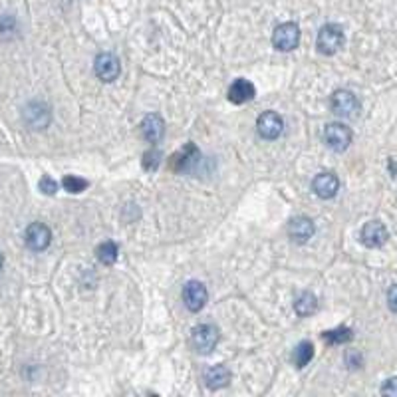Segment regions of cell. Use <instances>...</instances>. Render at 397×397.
Masks as SVG:
<instances>
[{"label": "cell", "instance_id": "cell-6", "mask_svg": "<svg viewBox=\"0 0 397 397\" xmlns=\"http://www.w3.org/2000/svg\"><path fill=\"white\" fill-rule=\"evenodd\" d=\"M24 239H26V246H28L30 250L40 253V250H46V248L50 246V242H52V230L44 225V223H32V225L26 228Z\"/></svg>", "mask_w": 397, "mask_h": 397}, {"label": "cell", "instance_id": "cell-16", "mask_svg": "<svg viewBox=\"0 0 397 397\" xmlns=\"http://www.w3.org/2000/svg\"><path fill=\"white\" fill-rule=\"evenodd\" d=\"M255 94H257L255 86L248 80H242L241 78V80L233 82V86L228 87V102H233V104L237 105L246 104V102H250L255 98Z\"/></svg>", "mask_w": 397, "mask_h": 397}, {"label": "cell", "instance_id": "cell-2", "mask_svg": "<svg viewBox=\"0 0 397 397\" xmlns=\"http://www.w3.org/2000/svg\"><path fill=\"white\" fill-rule=\"evenodd\" d=\"M330 107H332V111L336 116H340L344 120H352V118H356L360 114V102L350 89L334 92V96L330 100Z\"/></svg>", "mask_w": 397, "mask_h": 397}, {"label": "cell", "instance_id": "cell-1", "mask_svg": "<svg viewBox=\"0 0 397 397\" xmlns=\"http://www.w3.org/2000/svg\"><path fill=\"white\" fill-rule=\"evenodd\" d=\"M345 38L344 30L338 24H326L322 26V30L318 32V40H316V48L318 52L324 56H334L340 52V48L344 46Z\"/></svg>", "mask_w": 397, "mask_h": 397}, {"label": "cell", "instance_id": "cell-26", "mask_svg": "<svg viewBox=\"0 0 397 397\" xmlns=\"http://www.w3.org/2000/svg\"><path fill=\"white\" fill-rule=\"evenodd\" d=\"M387 306H389V310L397 314V284H394L387 292Z\"/></svg>", "mask_w": 397, "mask_h": 397}, {"label": "cell", "instance_id": "cell-4", "mask_svg": "<svg viewBox=\"0 0 397 397\" xmlns=\"http://www.w3.org/2000/svg\"><path fill=\"white\" fill-rule=\"evenodd\" d=\"M298 42H300V28L294 22L280 24L272 34V44L280 52H292Z\"/></svg>", "mask_w": 397, "mask_h": 397}, {"label": "cell", "instance_id": "cell-5", "mask_svg": "<svg viewBox=\"0 0 397 397\" xmlns=\"http://www.w3.org/2000/svg\"><path fill=\"white\" fill-rule=\"evenodd\" d=\"M324 141L330 149L342 153L352 143V129L345 127L344 123H330L324 129Z\"/></svg>", "mask_w": 397, "mask_h": 397}, {"label": "cell", "instance_id": "cell-12", "mask_svg": "<svg viewBox=\"0 0 397 397\" xmlns=\"http://www.w3.org/2000/svg\"><path fill=\"white\" fill-rule=\"evenodd\" d=\"M24 120L32 129H44L52 120L50 107L46 104H40V102H32L24 109Z\"/></svg>", "mask_w": 397, "mask_h": 397}, {"label": "cell", "instance_id": "cell-7", "mask_svg": "<svg viewBox=\"0 0 397 397\" xmlns=\"http://www.w3.org/2000/svg\"><path fill=\"white\" fill-rule=\"evenodd\" d=\"M219 344V330L211 324H201L193 330V345L201 354H211Z\"/></svg>", "mask_w": 397, "mask_h": 397}, {"label": "cell", "instance_id": "cell-9", "mask_svg": "<svg viewBox=\"0 0 397 397\" xmlns=\"http://www.w3.org/2000/svg\"><path fill=\"white\" fill-rule=\"evenodd\" d=\"M94 68H96V74H98V78H100L102 82H114V80H118V76H120L121 72L118 56L109 52L100 54V56L96 58V62H94Z\"/></svg>", "mask_w": 397, "mask_h": 397}, {"label": "cell", "instance_id": "cell-23", "mask_svg": "<svg viewBox=\"0 0 397 397\" xmlns=\"http://www.w3.org/2000/svg\"><path fill=\"white\" fill-rule=\"evenodd\" d=\"M161 159H163V153H161L159 149H149V151L143 155V167H145V171H155L157 167H159V163H161Z\"/></svg>", "mask_w": 397, "mask_h": 397}, {"label": "cell", "instance_id": "cell-21", "mask_svg": "<svg viewBox=\"0 0 397 397\" xmlns=\"http://www.w3.org/2000/svg\"><path fill=\"white\" fill-rule=\"evenodd\" d=\"M354 338V332L350 328H336V330H330V332H326L324 334V340L328 342V344H334V345H338V344H345V342H350Z\"/></svg>", "mask_w": 397, "mask_h": 397}, {"label": "cell", "instance_id": "cell-18", "mask_svg": "<svg viewBox=\"0 0 397 397\" xmlns=\"http://www.w3.org/2000/svg\"><path fill=\"white\" fill-rule=\"evenodd\" d=\"M294 310L298 316H312L314 312L318 310V300L312 292H302L296 302H294Z\"/></svg>", "mask_w": 397, "mask_h": 397}, {"label": "cell", "instance_id": "cell-24", "mask_svg": "<svg viewBox=\"0 0 397 397\" xmlns=\"http://www.w3.org/2000/svg\"><path fill=\"white\" fill-rule=\"evenodd\" d=\"M38 185H40V191H42L44 195H54V193L58 191V183L54 181L50 175H44Z\"/></svg>", "mask_w": 397, "mask_h": 397}, {"label": "cell", "instance_id": "cell-15", "mask_svg": "<svg viewBox=\"0 0 397 397\" xmlns=\"http://www.w3.org/2000/svg\"><path fill=\"white\" fill-rule=\"evenodd\" d=\"M141 136L147 139L149 143H157L165 136V121L161 120V116L151 114L145 120L141 121Z\"/></svg>", "mask_w": 397, "mask_h": 397}, {"label": "cell", "instance_id": "cell-13", "mask_svg": "<svg viewBox=\"0 0 397 397\" xmlns=\"http://www.w3.org/2000/svg\"><path fill=\"white\" fill-rule=\"evenodd\" d=\"M312 189L320 199H332L340 191V179L334 173H320L312 181Z\"/></svg>", "mask_w": 397, "mask_h": 397}, {"label": "cell", "instance_id": "cell-14", "mask_svg": "<svg viewBox=\"0 0 397 397\" xmlns=\"http://www.w3.org/2000/svg\"><path fill=\"white\" fill-rule=\"evenodd\" d=\"M314 230H316V226L308 217H296L288 223V237L298 244H304V242L310 241Z\"/></svg>", "mask_w": 397, "mask_h": 397}, {"label": "cell", "instance_id": "cell-27", "mask_svg": "<svg viewBox=\"0 0 397 397\" xmlns=\"http://www.w3.org/2000/svg\"><path fill=\"white\" fill-rule=\"evenodd\" d=\"M2 266H4V257H2V253H0V270H2Z\"/></svg>", "mask_w": 397, "mask_h": 397}, {"label": "cell", "instance_id": "cell-22", "mask_svg": "<svg viewBox=\"0 0 397 397\" xmlns=\"http://www.w3.org/2000/svg\"><path fill=\"white\" fill-rule=\"evenodd\" d=\"M62 187L68 193H82V191L87 189V181L82 177H76V175H66L62 181Z\"/></svg>", "mask_w": 397, "mask_h": 397}, {"label": "cell", "instance_id": "cell-11", "mask_svg": "<svg viewBox=\"0 0 397 397\" xmlns=\"http://www.w3.org/2000/svg\"><path fill=\"white\" fill-rule=\"evenodd\" d=\"M360 239H362L363 244L369 246V248H380V246H383V244L387 242L389 233H387V226L383 225V223L372 221V223L363 225Z\"/></svg>", "mask_w": 397, "mask_h": 397}, {"label": "cell", "instance_id": "cell-19", "mask_svg": "<svg viewBox=\"0 0 397 397\" xmlns=\"http://www.w3.org/2000/svg\"><path fill=\"white\" fill-rule=\"evenodd\" d=\"M312 358H314V345H312V342H300V344L296 345V350H294L292 354V363L298 369L306 367Z\"/></svg>", "mask_w": 397, "mask_h": 397}, {"label": "cell", "instance_id": "cell-3", "mask_svg": "<svg viewBox=\"0 0 397 397\" xmlns=\"http://www.w3.org/2000/svg\"><path fill=\"white\" fill-rule=\"evenodd\" d=\"M201 163V151L195 143H187L181 151L173 153L169 159V167L175 173H191Z\"/></svg>", "mask_w": 397, "mask_h": 397}, {"label": "cell", "instance_id": "cell-25", "mask_svg": "<svg viewBox=\"0 0 397 397\" xmlns=\"http://www.w3.org/2000/svg\"><path fill=\"white\" fill-rule=\"evenodd\" d=\"M381 394L383 396H397V378H391V380L385 381L381 385Z\"/></svg>", "mask_w": 397, "mask_h": 397}, {"label": "cell", "instance_id": "cell-17", "mask_svg": "<svg viewBox=\"0 0 397 397\" xmlns=\"http://www.w3.org/2000/svg\"><path fill=\"white\" fill-rule=\"evenodd\" d=\"M230 381V372L225 365H213L205 374V383L208 389H223Z\"/></svg>", "mask_w": 397, "mask_h": 397}, {"label": "cell", "instance_id": "cell-10", "mask_svg": "<svg viewBox=\"0 0 397 397\" xmlns=\"http://www.w3.org/2000/svg\"><path fill=\"white\" fill-rule=\"evenodd\" d=\"M282 129H284V121L277 111H264L257 120V131L262 139L280 138Z\"/></svg>", "mask_w": 397, "mask_h": 397}, {"label": "cell", "instance_id": "cell-8", "mask_svg": "<svg viewBox=\"0 0 397 397\" xmlns=\"http://www.w3.org/2000/svg\"><path fill=\"white\" fill-rule=\"evenodd\" d=\"M183 300H185V306L189 308L191 312H199L203 310V306L207 304L208 292L205 288L203 282L199 280H189L183 288Z\"/></svg>", "mask_w": 397, "mask_h": 397}, {"label": "cell", "instance_id": "cell-20", "mask_svg": "<svg viewBox=\"0 0 397 397\" xmlns=\"http://www.w3.org/2000/svg\"><path fill=\"white\" fill-rule=\"evenodd\" d=\"M96 255H98V259H100L102 264H105V266H111V264H116L120 250H118V244H116V242L105 241L98 246Z\"/></svg>", "mask_w": 397, "mask_h": 397}]
</instances>
